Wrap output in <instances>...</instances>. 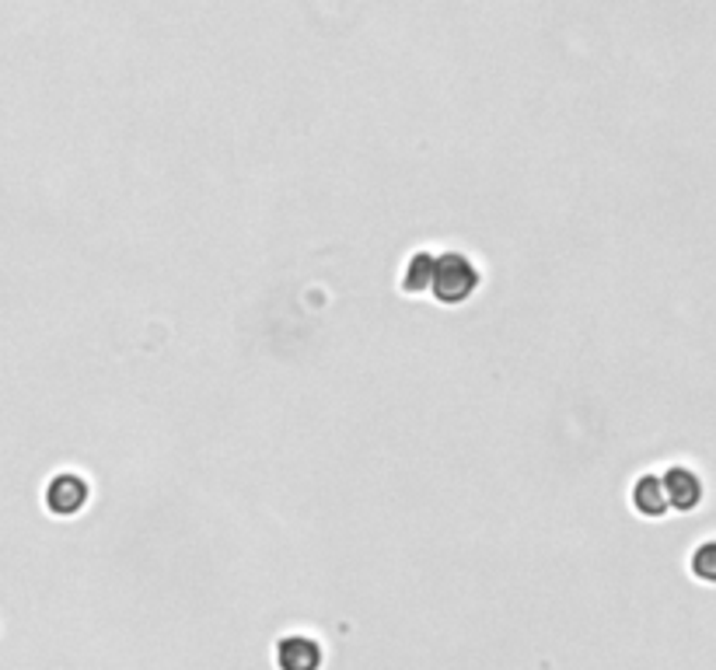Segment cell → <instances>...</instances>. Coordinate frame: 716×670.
<instances>
[{
    "label": "cell",
    "mask_w": 716,
    "mask_h": 670,
    "mask_svg": "<svg viewBox=\"0 0 716 670\" xmlns=\"http://www.w3.org/2000/svg\"><path fill=\"white\" fill-rule=\"evenodd\" d=\"M476 283H479V273L465 256H455L452 251V256L434 259V276H430V287H434V294L444 300V305H461V300L476 290Z\"/></svg>",
    "instance_id": "cell-1"
},
{
    "label": "cell",
    "mask_w": 716,
    "mask_h": 670,
    "mask_svg": "<svg viewBox=\"0 0 716 670\" xmlns=\"http://www.w3.org/2000/svg\"><path fill=\"white\" fill-rule=\"evenodd\" d=\"M430 276H434V256H427V251H420V256H412L409 270H406V290H423L430 287Z\"/></svg>",
    "instance_id": "cell-7"
},
{
    "label": "cell",
    "mask_w": 716,
    "mask_h": 670,
    "mask_svg": "<svg viewBox=\"0 0 716 670\" xmlns=\"http://www.w3.org/2000/svg\"><path fill=\"white\" fill-rule=\"evenodd\" d=\"M661 485H664V496H668V510H681V513H692L706 493L703 479H699L689 464H671L668 472L661 475Z\"/></svg>",
    "instance_id": "cell-2"
},
{
    "label": "cell",
    "mask_w": 716,
    "mask_h": 670,
    "mask_svg": "<svg viewBox=\"0 0 716 670\" xmlns=\"http://www.w3.org/2000/svg\"><path fill=\"white\" fill-rule=\"evenodd\" d=\"M632 507H637L643 517H664L668 513V496H664L661 475H640L637 485H632Z\"/></svg>",
    "instance_id": "cell-5"
},
{
    "label": "cell",
    "mask_w": 716,
    "mask_h": 670,
    "mask_svg": "<svg viewBox=\"0 0 716 670\" xmlns=\"http://www.w3.org/2000/svg\"><path fill=\"white\" fill-rule=\"evenodd\" d=\"M276 660L283 670H314L322 660L319 646L308 635H291V640H283L280 649H276Z\"/></svg>",
    "instance_id": "cell-4"
},
{
    "label": "cell",
    "mask_w": 716,
    "mask_h": 670,
    "mask_svg": "<svg viewBox=\"0 0 716 670\" xmlns=\"http://www.w3.org/2000/svg\"><path fill=\"white\" fill-rule=\"evenodd\" d=\"M88 499V485L77 475H57L46 489V502L53 513H77Z\"/></svg>",
    "instance_id": "cell-3"
},
{
    "label": "cell",
    "mask_w": 716,
    "mask_h": 670,
    "mask_svg": "<svg viewBox=\"0 0 716 670\" xmlns=\"http://www.w3.org/2000/svg\"><path fill=\"white\" fill-rule=\"evenodd\" d=\"M689 569L699 583H713L716 586V538L703 542L692 548V559H689Z\"/></svg>",
    "instance_id": "cell-6"
}]
</instances>
